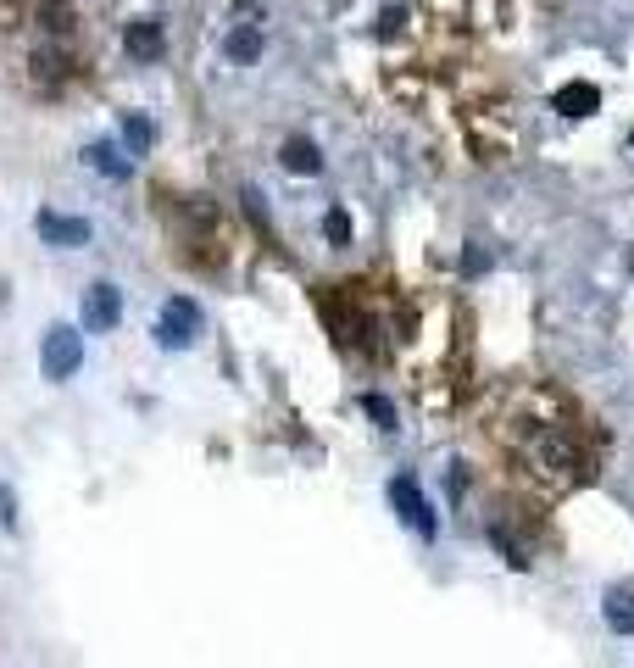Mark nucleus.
<instances>
[{
  "mask_svg": "<svg viewBox=\"0 0 634 668\" xmlns=\"http://www.w3.org/2000/svg\"><path fill=\"white\" fill-rule=\"evenodd\" d=\"M390 507L400 513V524H407L412 535L434 540V529H440V524H434V507H428V496L418 490L412 473H395V480H390Z\"/></svg>",
  "mask_w": 634,
  "mask_h": 668,
  "instance_id": "7ed1b4c3",
  "label": "nucleus"
},
{
  "mask_svg": "<svg viewBox=\"0 0 634 668\" xmlns=\"http://www.w3.org/2000/svg\"><path fill=\"white\" fill-rule=\"evenodd\" d=\"M279 162H284V173L317 178V173H323V151H317L312 140H300V134H295V140H284V145H279Z\"/></svg>",
  "mask_w": 634,
  "mask_h": 668,
  "instance_id": "6e6552de",
  "label": "nucleus"
},
{
  "mask_svg": "<svg viewBox=\"0 0 634 668\" xmlns=\"http://www.w3.org/2000/svg\"><path fill=\"white\" fill-rule=\"evenodd\" d=\"M601 613H607V624L618 635H634V590H612L607 601H601Z\"/></svg>",
  "mask_w": 634,
  "mask_h": 668,
  "instance_id": "9b49d317",
  "label": "nucleus"
},
{
  "mask_svg": "<svg viewBox=\"0 0 634 668\" xmlns=\"http://www.w3.org/2000/svg\"><path fill=\"white\" fill-rule=\"evenodd\" d=\"M462 268H467V273H484L490 262H484V251H467V257H462Z\"/></svg>",
  "mask_w": 634,
  "mask_h": 668,
  "instance_id": "f3484780",
  "label": "nucleus"
},
{
  "mask_svg": "<svg viewBox=\"0 0 634 668\" xmlns=\"http://www.w3.org/2000/svg\"><path fill=\"white\" fill-rule=\"evenodd\" d=\"M84 162H89L95 173H106V178H128V173H133V162H128V156H117L112 145H89Z\"/></svg>",
  "mask_w": 634,
  "mask_h": 668,
  "instance_id": "f8f14e48",
  "label": "nucleus"
},
{
  "mask_svg": "<svg viewBox=\"0 0 634 668\" xmlns=\"http://www.w3.org/2000/svg\"><path fill=\"white\" fill-rule=\"evenodd\" d=\"M123 50L133 61H156L167 50V34H161V23L156 17H140V23H128V34H123Z\"/></svg>",
  "mask_w": 634,
  "mask_h": 668,
  "instance_id": "423d86ee",
  "label": "nucleus"
},
{
  "mask_svg": "<svg viewBox=\"0 0 634 668\" xmlns=\"http://www.w3.org/2000/svg\"><path fill=\"white\" fill-rule=\"evenodd\" d=\"M117 324H123V290L112 279H95L84 290V329L89 334H112Z\"/></svg>",
  "mask_w": 634,
  "mask_h": 668,
  "instance_id": "20e7f679",
  "label": "nucleus"
},
{
  "mask_svg": "<svg viewBox=\"0 0 634 668\" xmlns=\"http://www.w3.org/2000/svg\"><path fill=\"white\" fill-rule=\"evenodd\" d=\"M151 334H156L161 352H189V345L200 340V307L189 296H167V307H161Z\"/></svg>",
  "mask_w": 634,
  "mask_h": 668,
  "instance_id": "f03ea898",
  "label": "nucleus"
},
{
  "mask_svg": "<svg viewBox=\"0 0 634 668\" xmlns=\"http://www.w3.org/2000/svg\"><path fill=\"white\" fill-rule=\"evenodd\" d=\"M362 412H367V418H373L384 435H395V429H400V424H395V401H390V396H379V390H367V396H362Z\"/></svg>",
  "mask_w": 634,
  "mask_h": 668,
  "instance_id": "ddd939ff",
  "label": "nucleus"
},
{
  "mask_svg": "<svg viewBox=\"0 0 634 668\" xmlns=\"http://www.w3.org/2000/svg\"><path fill=\"white\" fill-rule=\"evenodd\" d=\"M629 145H634V134H629Z\"/></svg>",
  "mask_w": 634,
  "mask_h": 668,
  "instance_id": "a211bd4d",
  "label": "nucleus"
},
{
  "mask_svg": "<svg viewBox=\"0 0 634 668\" xmlns=\"http://www.w3.org/2000/svg\"><path fill=\"white\" fill-rule=\"evenodd\" d=\"M551 112H562V117H590V112H601V89L584 84V78H574V84H562V89L551 95Z\"/></svg>",
  "mask_w": 634,
  "mask_h": 668,
  "instance_id": "0eeeda50",
  "label": "nucleus"
},
{
  "mask_svg": "<svg viewBox=\"0 0 634 668\" xmlns=\"http://www.w3.org/2000/svg\"><path fill=\"white\" fill-rule=\"evenodd\" d=\"M89 223L84 217H61V212H40V240L45 245H61V251H73V245H89Z\"/></svg>",
  "mask_w": 634,
  "mask_h": 668,
  "instance_id": "39448f33",
  "label": "nucleus"
},
{
  "mask_svg": "<svg viewBox=\"0 0 634 668\" xmlns=\"http://www.w3.org/2000/svg\"><path fill=\"white\" fill-rule=\"evenodd\" d=\"M73 23H78V17H73V12H61L56 0L45 6V28H51V34H73Z\"/></svg>",
  "mask_w": 634,
  "mask_h": 668,
  "instance_id": "2eb2a0df",
  "label": "nucleus"
},
{
  "mask_svg": "<svg viewBox=\"0 0 634 668\" xmlns=\"http://www.w3.org/2000/svg\"><path fill=\"white\" fill-rule=\"evenodd\" d=\"M123 145H128V156H151L156 129H151V117H145V112H128V117H123Z\"/></svg>",
  "mask_w": 634,
  "mask_h": 668,
  "instance_id": "9d476101",
  "label": "nucleus"
},
{
  "mask_svg": "<svg viewBox=\"0 0 634 668\" xmlns=\"http://www.w3.org/2000/svg\"><path fill=\"white\" fill-rule=\"evenodd\" d=\"M0 529H17V513H12V490L0 485Z\"/></svg>",
  "mask_w": 634,
  "mask_h": 668,
  "instance_id": "dca6fc26",
  "label": "nucleus"
},
{
  "mask_svg": "<svg viewBox=\"0 0 634 668\" xmlns=\"http://www.w3.org/2000/svg\"><path fill=\"white\" fill-rule=\"evenodd\" d=\"M223 50H228V61H240V68H251V61L262 56V28L256 23H240L234 34L223 40Z\"/></svg>",
  "mask_w": 634,
  "mask_h": 668,
  "instance_id": "1a4fd4ad",
  "label": "nucleus"
},
{
  "mask_svg": "<svg viewBox=\"0 0 634 668\" xmlns=\"http://www.w3.org/2000/svg\"><path fill=\"white\" fill-rule=\"evenodd\" d=\"M323 234H328V245H351V217L334 206V212L323 217Z\"/></svg>",
  "mask_w": 634,
  "mask_h": 668,
  "instance_id": "4468645a",
  "label": "nucleus"
},
{
  "mask_svg": "<svg viewBox=\"0 0 634 668\" xmlns=\"http://www.w3.org/2000/svg\"><path fill=\"white\" fill-rule=\"evenodd\" d=\"M84 368V334L78 329H67V324H56V329H45V345H40V373L51 379V385H67Z\"/></svg>",
  "mask_w": 634,
  "mask_h": 668,
  "instance_id": "f257e3e1",
  "label": "nucleus"
}]
</instances>
